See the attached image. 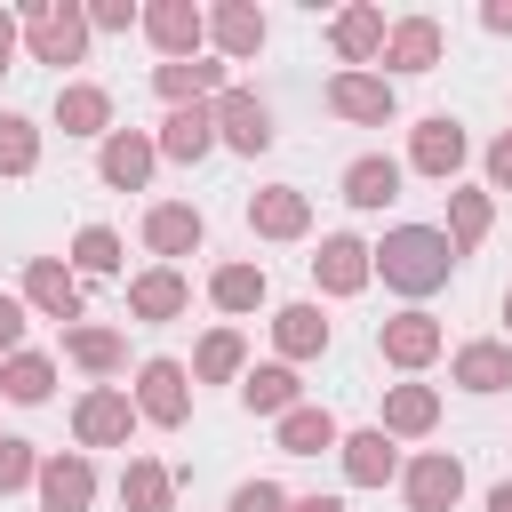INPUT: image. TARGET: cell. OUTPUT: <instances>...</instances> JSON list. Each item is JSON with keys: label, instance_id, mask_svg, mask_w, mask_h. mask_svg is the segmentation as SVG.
<instances>
[{"label": "cell", "instance_id": "6da1fadb", "mask_svg": "<svg viewBox=\"0 0 512 512\" xmlns=\"http://www.w3.org/2000/svg\"><path fill=\"white\" fill-rule=\"evenodd\" d=\"M376 272H384L392 288L424 296V288H440V280L456 272V240H448V232H432V224H400V232H384Z\"/></svg>", "mask_w": 512, "mask_h": 512}, {"label": "cell", "instance_id": "7a4b0ae2", "mask_svg": "<svg viewBox=\"0 0 512 512\" xmlns=\"http://www.w3.org/2000/svg\"><path fill=\"white\" fill-rule=\"evenodd\" d=\"M216 128H224L232 152H264V144H272V112H264V96H248V88H224V96H216Z\"/></svg>", "mask_w": 512, "mask_h": 512}, {"label": "cell", "instance_id": "3957f363", "mask_svg": "<svg viewBox=\"0 0 512 512\" xmlns=\"http://www.w3.org/2000/svg\"><path fill=\"white\" fill-rule=\"evenodd\" d=\"M456 488H464V464H456L448 448H432V456L408 464V504H416V512H448Z\"/></svg>", "mask_w": 512, "mask_h": 512}, {"label": "cell", "instance_id": "277c9868", "mask_svg": "<svg viewBox=\"0 0 512 512\" xmlns=\"http://www.w3.org/2000/svg\"><path fill=\"white\" fill-rule=\"evenodd\" d=\"M80 40H88V24H80L72 8H32V56H40V64H72Z\"/></svg>", "mask_w": 512, "mask_h": 512}, {"label": "cell", "instance_id": "5b68a950", "mask_svg": "<svg viewBox=\"0 0 512 512\" xmlns=\"http://www.w3.org/2000/svg\"><path fill=\"white\" fill-rule=\"evenodd\" d=\"M344 200H352V208H384V200H400V160L360 152V160L344 168Z\"/></svg>", "mask_w": 512, "mask_h": 512}, {"label": "cell", "instance_id": "8992f818", "mask_svg": "<svg viewBox=\"0 0 512 512\" xmlns=\"http://www.w3.org/2000/svg\"><path fill=\"white\" fill-rule=\"evenodd\" d=\"M368 264H376V248H360L352 232H336V240H320V256H312V272H320V288H360L368 280Z\"/></svg>", "mask_w": 512, "mask_h": 512}, {"label": "cell", "instance_id": "52a82bcc", "mask_svg": "<svg viewBox=\"0 0 512 512\" xmlns=\"http://www.w3.org/2000/svg\"><path fill=\"white\" fill-rule=\"evenodd\" d=\"M88 496H96V472H88L80 456H56V464L40 472V504H48V512H88Z\"/></svg>", "mask_w": 512, "mask_h": 512}, {"label": "cell", "instance_id": "ba28073f", "mask_svg": "<svg viewBox=\"0 0 512 512\" xmlns=\"http://www.w3.org/2000/svg\"><path fill=\"white\" fill-rule=\"evenodd\" d=\"M208 144H216V112H200V104L168 112V128H160V152H168V160H200Z\"/></svg>", "mask_w": 512, "mask_h": 512}, {"label": "cell", "instance_id": "9c48e42d", "mask_svg": "<svg viewBox=\"0 0 512 512\" xmlns=\"http://www.w3.org/2000/svg\"><path fill=\"white\" fill-rule=\"evenodd\" d=\"M456 160H464V128H456L448 112H432V120L416 128V168H424V176H448Z\"/></svg>", "mask_w": 512, "mask_h": 512}, {"label": "cell", "instance_id": "30bf717a", "mask_svg": "<svg viewBox=\"0 0 512 512\" xmlns=\"http://www.w3.org/2000/svg\"><path fill=\"white\" fill-rule=\"evenodd\" d=\"M456 384L464 392H504L512 384V352L504 344H464L456 352Z\"/></svg>", "mask_w": 512, "mask_h": 512}, {"label": "cell", "instance_id": "8fae6325", "mask_svg": "<svg viewBox=\"0 0 512 512\" xmlns=\"http://www.w3.org/2000/svg\"><path fill=\"white\" fill-rule=\"evenodd\" d=\"M328 104H336L344 120H392V88H384V80H360V72H344V80L328 88Z\"/></svg>", "mask_w": 512, "mask_h": 512}, {"label": "cell", "instance_id": "7c38bea8", "mask_svg": "<svg viewBox=\"0 0 512 512\" xmlns=\"http://www.w3.org/2000/svg\"><path fill=\"white\" fill-rule=\"evenodd\" d=\"M144 416L152 424H184V368L176 360H152L144 368Z\"/></svg>", "mask_w": 512, "mask_h": 512}, {"label": "cell", "instance_id": "4fadbf2b", "mask_svg": "<svg viewBox=\"0 0 512 512\" xmlns=\"http://www.w3.org/2000/svg\"><path fill=\"white\" fill-rule=\"evenodd\" d=\"M240 408H248V416H288V408H296V376H288V368H248Z\"/></svg>", "mask_w": 512, "mask_h": 512}, {"label": "cell", "instance_id": "5bb4252c", "mask_svg": "<svg viewBox=\"0 0 512 512\" xmlns=\"http://www.w3.org/2000/svg\"><path fill=\"white\" fill-rule=\"evenodd\" d=\"M280 448H288V456L336 448V416H328V408H288V416H280Z\"/></svg>", "mask_w": 512, "mask_h": 512}, {"label": "cell", "instance_id": "9a60e30c", "mask_svg": "<svg viewBox=\"0 0 512 512\" xmlns=\"http://www.w3.org/2000/svg\"><path fill=\"white\" fill-rule=\"evenodd\" d=\"M144 32H152V40H160V48L184 64V48H200V8L168 0V8H152V16H144Z\"/></svg>", "mask_w": 512, "mask_h": 512}, {"label": "cell", "instance_id": "2e32d148", "mask_svg": "<svg viewBox=\"0 0 512 512\" xmlns=\"http://www.w3.org/2000/svg\"><path fill=\"white\" fill-rule=\"evenodd\" d=\"M144 176H152V144H144V136H128V128H120V136H112V144H104V184H120V192H136V184H144Z\"/></svg>", "mask_w": 512, "mask_h": 512}, {"label": "cell", "instance_id": "e0dca14e", "mask_svg": "<svg viewBox=\"0 0 512 512\" xmlns=\"http://www.w3.org/2000/svg\"><path fill=\"white\" fill-rule=\"evenodd\" d=\"M24 288H32V304H40V312H56V320H80V288H72V272H64V264H48V256H40Z\"/></svg>", "mask_w": 512, "mask_h": 512}, {"label": "cell", "instance_id": "ac0fdd59", "mask_svg": "<svg viewBox=\"0 0 512 512\" xmlns=\"http://www.w3.org/2000/svg\"><path fill=\"white\" fill-rule=\"evenodd\" d=\"M392 464H400V456H392V440H384V432H352V440H344V472H352L360 488L392 480Z\"/></svg>", "mask_w": 512, "mask_h": 512}, {"label": "cell", "instance_id": "d6986e66", "mask_svg": "<svg viewBox=\"0 0 512 512\" xmlns=\"http://www.w3.org/2000/svg\"><path fill=\"white\" fill-rule=\"evenodd\" d=\"M432 344H440V328H432L424 312L384 320V352H392V360H408V368H416V360H432Z\"/></svg>", "mask_w": 512, "mask_h": 512}, {"label": "cell", "instance_id": "ffe728a7", "mask_svg": "<svg viewBox=\"0 0 512 512\" xmlns=\"http://www.w3.org/2000/svg\"><path fill=\"white\" fill-rule=\"evenodd\" d=\"M80 440H88V448H104V440H128V400H120V392H96V400H80Z\"/></svg>", "mask_w": 512, "mask_h": 512}, {"label": "cell", "instance_id": "44dd1931", "mask_svg": "<svg viewBox=\"0 0 512 512\" xmlns=\"http://www.w3.org/2000/svg\"><path fill=\"white\" fill-rule=\"evenodd\" d=\"M432 56H440V24H432V16H416V24L392 32V64H400V72H432Z\"/></svg>", "mask_w": 512, "mask_h": 512}, {"label": "cell", "instance_id": "7402d4cb", "mask_svg": "<svg viewBox=\"0 0 512 512\" xmlns=\"http://www.w3.org/2000/svg\"><path fill=\"white\" fill-rule=\"evenodd\" d=\"M144 240H152L160 256H184V248H200V216H192V208H152Z\"/></svg>", "mask_w": 512, "mask_h": 512}, {"label": "cell", "instance_id": "603a6c76", "mask_svg": "<svg viewBox=\"0 0 512 512\" xmlns=\"http://www.w3.org/2000/svg\"><path fill=\"white\" fill-rule=\"evenodd\" d=\"M56 120H64L72 136H96V128L112 120V104H104V88H64V96H56Z\"/></svg>", "mask_w": 512, "mask_h": 512}, {"label": "cell", "instance_id": "cb8c5ba5", "mask_svg": "<svg viewBox=\"0 0 512 512\" xmlns=\"http://www.w3.org/2000/svg\"><path fill=\"white\" fill-rule=\"evenodd\" d=\"M272 328H280V344H288V352H320V344H328V320H320V304H288Z\"/></svg>", "mask_w": 512, "mask_h": 512}, {"label": "cell", "instance_id": "d4e9b609", "mask_svg": "<svg viewBox=\"0 0 512 512\" xmlns=\"http://www.w3.org/2000/svg\"><path fill=\"white\" fill-rule=\"evenodd\" d=\"M48 384H56V368H48L40 352H16V360H8V376H0V392H8V400H48Z\"/></svg>", "mask_w": 512, "mask_h": 512}, {"label": "cell", "instance_id": "484cf974", "mask_svg": "<svg viewBox=\"0 0 512 512\" xmlns=\"http://www.w3.org/2000/svg\"><path fill=\"white\" fill-rule=\"evenodd\" d=\"M336 48L360 64L368 48H384V16H376V8H352V16H336Z\"/></svg>", "mask_w": 512, "mask_h": 512}, {"label": "cell", "instance_id": "4316f807", "mask_svg": "<svg viewBox=\"0 0 512 512\" xmlns=\"http://www.w3.org/2000/svg\"><path fill=\"white\" fill-rule=\"evenodd\" d=\"M128 304H136L144 320H168V312L184 304V280H176V272H152V280H136V288H128Z\"/></svg>", "mask_w": 512, "mask_h": 512}, {"label": "cell", "instance_id": "83f0119b", "mask_svg": "<svg viewBox=\"0 0 512 512\" xmlns=\"http://www.w3.org/2000/svg\"><path fill=\"white\" fill-rule=\"evenodd\" d=\"M216 40H224V56H248V48H264V16L256 8H224L216 16Z\"/></svg>", "mask_w": 512, "mask_h": 512}, {"label": "cell", "instance_id": "f1b7e54d", "mask_svg": "<svg viewBox=\"0 0 512 512\" xmlns=\"http://www.w3.org/2000/svg\"><path fill=\"white\" fill-rule=\"evenodd\" d=\"M160 88L168 96H208V88H224V64H192V56L184 64H160Z\"/></svg>", "mask_w": 512, "mask_h": 512}, {"label": "cell", "instance_id": "f546056e", "mask_svg": "<svg viewBox=\"0 0 512 512\" xmlns=\"http://www.w3.org/2000/svg\"><path fill=\"white\" fill-rule=\"evenodd\" d=\"M256 296H264V272H256V264H224V272H216V304H224V312H248Z\"/></svg>", "mask_w": 512, "mask_h": 512}, {"label": "cell", "instance_id": "4dcf8cb0", "mask_svg": "<svg viewBox=\"0 0 512 512\" xmlns=\"http://www.w3.org/2000/svg\"><path fill=\"white\" fill-rule=\"evenodd\" d=\"M248 216H256L264 232H296V224H304V200L280 184V192H256V208H248Z\"/></svg>", "mask_w": 512, "mask_h": 512}, {"label": "cell", "instance_id": "1f68e13d", "mask_svg": "<svg viewBox=\"0 0 512 512\" xmlns=\"http://www.w3.org/2000/svg\"><path fill=\"white\" fill-rule=\"evenodd\" d=\"M128 504L136 512H168V472L160 464H128Z\"/></svg>", "mask_w": 512, "mask_h": 512}, {"label": "cell", "instance_id": "d6a6232c", "mask_svg": "<svg viewBox=\"0 0 512 512\" xmlns=\"http://www.w3.org/2000/svg\"><path fill=\"white\" fill-rule=\"evenodd\" d=\"M72 256H80V272H112V264H120V240H112V232H104V224H88V232H80V248H72Z\"/></svg>", "mask_w": 512, "mask_h": 512}, {"label": "cell", "instance_id": "836d02e7", "mask_svg": "<svg viewBox=\"0 0 512 512\" xmlns=\"http://www.w3.org/2000/svg\"><path fill=\"white\" fill-rule=\"evenodd\" d=\"M0 168H8V176L32 168V128H24L16 112H0Z\"/></svg>", "mask_w": 512, "mask_h": 512}, {"label": "cell", "instance_id": "e575fe53", "mask_svg": "<svg viewBox=\"0 0 512 512\" xmlns=\"http://www.w3.org/2000/svg\"><path fill=\"white\" fill-rule=\"evenodd\" d=\"M64 344H72V360H88V368H112V360H120V344H112L104 328H72Z\"/></svg>", "mask_w": 512, "mask_h": 512}, {"label": "cell", "instance_id": "d590c367", "mask_svg": "<svg viewBox=\"0 0 512 512\" xmlns=\"http://www.w3.org/2000/svg\"><path fill=\"white\" fill-rule=\"evenodd\" d=\"M392 424L400 432H424L432 424V392H392Z\"/></svg>", "mask_w": 512, "mask_h": 512}, {"label": "cell", "instance_id": "8d00e7d4", "mask_svg": "<svg viewBox=\"0 0 512 512\" xmlns=\"http://www.w3.org/2000/svg\"><path fill=\"white\" fill-rule=\"evenodd\" d=\"M32 480V440H0V488H24Z\"/></svg>", "mask_w": 512, "mask_h": 512}, {"label": "cell", "instance_id": "74e56055", "mask_svg": "<svg viewBox=\"0 0 512 512\" xmlns=\"http://www.w3.org/2000/svg\"><path fill=\"white\" fill-rule=\"evenodd\" d=\"M232 512H288V496L272 480H248V488H232Z\"/></svg>", "mask_w": 512, "mask_h": 512}, {"label": "cell", "instance_id": "f35d334b", "mask_svg": "<svg viewBox=\"0 0 512 512\" xmlns=\"http://www.w3.org/2000/svg\"><path fill=\"white\" fill-rule=\"evenodd\" d=\"M480 224H488V200L464 192V200H456V240H480Z\"/></svg>", "mask_w": 512, "mask_h": 512}, {"label": "cell", "instance_id": "ab89813d", "mask_svg": "<svg viewBox=\"0 0 512 512\" xmlns=\"http://www.w3.org/2000/svg\"><path fill=\"white\" fill-rule=\"evenodd\" d=\"M232 360H240V344H232V336H208V352H200V376H232Z\"/></svg>", "mask_w": 512, "mask_h": 512}, {"label": "cell", "instance_id": "60d3db41", "mask_svg": "<svg viewBox=\"0 0 512 512\" xmlns=\"http://www.w3.org/2000/svg\"><path fill=\"white\" fill-rule=\"evenodd\" d=\"M16 336H24V304H16V296H0V352H8Z\"/></svg>", "mask_w": 512, "mask_h": 512}, {"label": "cell", "instance_id": "b9f144b4", "mask_svg": "<svg viewBox=\"0 0 512 512\" xmlns=\"http://www.w3.org/2000/svg\"><path fill=\"white\" fill-rule=\"evenodd\" d=\"M488 176H496V184H512V136H504V144L488 152Z\"/></svg>", "mask_w": 512, "mask_h": 512}, {"label": "cell", "instance_id": "7bdbcfd3", "mask_svg": "<svg viewBox=\"0 0 512 512\" xmlns=\"http://www.w3.org/2000/svg\"><path fill=\"white\" fill-rule=\"evenodd\" d=\"M488 32H512V0H496V8H488Z\"/></svg>", "mask_w": 512, "mask_h": 512}, {"label": "cell", "instance_id": "ee69618b", "mask_svg": "<svg viewBox=\"0 0 512 512\" xmlns=\"http://www.w3.org/2000/svg\"><path fill=\"white\" fill-rule=\"evenodd\" d=\"M8 56H16V24L0 16V72H8Z\"/></svg>", "mask_w": 512, "mask_h": 512}, {"label": "cell", "instance_id": "f6af8a7d", "mask_svg": "<svg viewBox=\"0 0 512 512\" xmlns=\"http://www.w3.org/2000/svg\"><path fill=\"white\" fill-rule=\"evenodd\" d=\"M288 512H344L336 496H304V504H288Z\"/></svg>", "mask_w": 512, "mask_h": 512}, {"label": "cell", "instance_id": "bcb514c9", "mask_svg": "<svg viewBox=\"0 0 512 512\" xmlns=\"http://www.w3.org/2000/svg\"><path fill=\"white\" fill-rule=\"evenodd\" d=\"M488 512H512V480H504V488H496V496H488Z\"/></svg>", "mask_w": 512, "mask_h": 512}, {"label": "cell", "instance_id": "7dc6e473", "mask_svg": "<svg viewBox=\"0 0 512 512\" xmlns=\"http://www.w3.org/2000/svg\"><path fill=\"white\" fill-rule=\"evenodd\" d=\"M504 320H512V296H504Z\"/></svg>", "mask_w": 512, "mask_h": 512}]
</instances>
